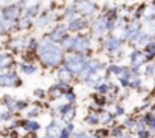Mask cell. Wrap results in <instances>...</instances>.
Wrapping results in <instances>:
<instances>
[{"instance_id":"f1b7e54d","label":"cell","mask_w":155,"mask_h":138,"mask_svg":"<svg viewBox=\"0 0 155 138\" xmlns=\"http://www.w3.org/2000/svg\"><path fill=\"white\" fill-rule=\"evenodd\" d=\"M40 112H41V108H38V106H34L32 109H29V112H28V117H29V118H34V117H37Z\"/></svg>"},{"instance_id":"5bb4252c","label":"cell","mask_w":155,"mask_h":138,"mask_svg":"<svg viewBox=\"0 0 155 138\" xmlns=\"http://www.w3.org/2000/svg\"><path fill=\"white\" fill-rule=\"evenodd\" d=\"M18 32L17 27V21H11V20H5L0 17V37H6L9 34Z\"/></svg>"},{"instance_id":"8fae6325","label":"cell","mask_w":155,"mask_h":138,"mask_svg":"<svg viewBox=\"0 0 155 138\" xmlns=\"http://www.w3.org/2000/svg\"><path fill=\"white\" fill-rule=\"evenodd\" d=\"M67 35H70V32H68V29H67V24H65V23H59V24L53 26L46 37H47L49 40H52L53 43H58V44H59Z\"/></svg>"},{"instance_id":"cb8c5ba5","label":"cell","mask_w":155,"mask_h":138,"mask_svg":"<svg viewBox=\"0 0 155 138\" xmlns=\"http://www.w3.org/2000/svg\"><path fill=\"white\" fill-rule=\"evenodd\" d=\"M20 123V126H23V129L25 130H28V132H37L38 129H40V124L37 123V121H34V120H29V121H18Z\"/></svg>"},{"instance_id":"83f0119b","label":"cell","mask_w":155,"mask_h":138,"mask_svg":"<svg viewBox=\"0 0 155 138\" xmlns=\"http://www.w3.org/2000/svg\"><path fill=\"white\" fill-rule=\"evenodd\" d=\"M85 123H88V124L94 126V124H97V123H99V117H97L96 114H90V115H87V117H85Z\"/></svg>"},{"instance_id":"8992f818","label":"cell","mask_w":155,"mask_h":138,"mask_svg":"<svg viewBox=\"0 0 155 138\" xmlns=\"http://www.w3.org/2000/svg\"><path fill=\"white\" fill-rule=\"evenodd\" d=\"M91 50V37L84 34H76L73 35V52L74 53H82L87 56V53Z\"/></svg>"},{"instance_id":"e575fe53","label":"cell","mask_w":155,"mask_h":138,"mask_svg":"<svg viewBox=\"0 0 155 138\" xmlns=\"http://www.w3.org/2000/svg\"><path fill=\"white\" fill-rule=\"evenodd\" d=\"M34 94H35L37 97H43V96H44V90H35Z\"/></svg>"},{"instance_id":"d590c367","label":"cell","mask_w":155,"mask_h":138,"mask_svg":"<svg viewBox=\"0 0 155 138\" xmlns=\"http://www.w3.org/2000/svg\"><path fill=\"white\" fill-rule=\"evenodd\" d=\"M123 112H125V109H123V108H120V106H117V108H116V112H114V115H122Z\"/></svg>"},{"instance_id":"d4e9b609","label":"cell","mask_w":155,"mask_h":138,"mask_svg":"<svg viewBox=\"0 0 155 138\" xmlns=\"http://www.w3.org/2000/svg\"><path fill=\"white\" fill-rule=\"evenodd\" d=\"M38 46H40V40H37L35 37H29V40H28V46H26V50H28V52H35V53H37Z\"/></svg>"},{"instance_id":"5b68a950","label":"cell","mask_w":155,"mask_h":138,"mask_svg":"<svg viewBox=\"0 0 155 138\" xmlns=\"http://www.w3.org/2000/svg\"><path fill=\"white\" fill-rule=\"evenodd\" d=\"M123 44H125V40H122L117 35H107L102 40V47L110 55H117V56L123 55Z\"/></svg>"},{"instance_id":"277c9868","label":"cell","mask_w":155,"mask_h":138,"mask_svg":"<svg viewBox=\"0 0 155 138\" xmlns=\"http://www.w3.org/2000/svg\"><path fill=\"white\" fill-rule=\"evenodd\" d=\"M74 5H76L78 14H79L81 17H84V18H88L90 21L99 12V6H97V3L94 2V0H76Z\"/></svg>"},{"instance_id":"e0dca14e","label":"cell","mask_w":155,"mask_h":138,"mask_svg":"<svg viewBox=\"0 0 155 138\" xmlns=\"http://www.w3.org/2000/svg\"><path fill=\"white\" fill-rule=\"evenodd\" d=\"M14 64V56L8 52H0V72L8 70Z\"/></svg>"},{"instance_id":"7402d4cb","label":"cell","mask_w":155,"mask_h":138,"mask_svg":"<svg viewBox=\"0 0 155 138\" xmlns=\"http://www.w3.org/2000/svg\"><path fill=\"white\" fill-rule=\"evenodd\" d=\"M143 52H144V55H146V58H147V62L155 58V40H153V38L143 47Z\"/></svg>"},{"instance_id":"4316f807","label":"cell","mask_w":155,"mask_h":138,"mask_svg":"<svg viewBox=\"0 0 155 138\" xmlns=\"http://www.w3.org/2000/svg\"><path fill=\"white\" fill-rule=\"evenodd\" d=\"M111 84H97L96 85V90H97V93H101V94H105V93H108L110 90H111Z\"/></svg>"},{"instance_id":"ffe728a7","label":"cell","mask_w":155,"mask_h":138,"mask_svg":"<svg viewBox=\"0 0 155 138\" xmlns=\"http://www.w3.org/2000/svg\"><path fill=\"white\" fill-rule=\"evenodd\" d=\"M34 26V20L26 17V15H20L18 21H17V27H18V32H23V30H29L32 29Z\"/></svg>"},{"instance_id":"52a82bcc","label":"cell","mask_w":155,"mask_h":138,"mask_svg":"<svg viewBox=\"0 0 155 138\" xmlns=\"http://www.w3.org/2000/svg\"><path fill=\"white\" fill-rule=\"evenodd\" d=\"M23 14V5L14 2L9 6L5 8H0V17L5 18V20H11V21H18L20 15Z\"/></svg>"},{"instance_id":"836d02e7","label":"cell","mask_w":155,"mask_h":138,"mask_svg":"<svg viewBox=\"0 0 155 138\" xmlns=\"http://www.w3.org/2000/svg\"><path fill=\"white\" fill-rule=\"evenodd\" d=\"M71 138H91V136H90V133H85V132H79V133L73 135Z\"/></svg>"},{"instance_id":"4dcf8cb0","label":"cell","mask_w":155,"mask_h":138,"mask_svg":"<svg viewBox=\"0 0 155 138\" xmlns=\"http://www.w3.org/2000/svg\"><path fill=\"white\" fill-rule=\"evenodd\" d=\"M12 117V111H6V112H3V114H0V120H9Z\"/></svg>"},{"instance_id":"9c48e42d","label":"cell","mask_w":155,"mask_h":138,"mask_svg":"<svg viewBox=\"0 0 155 138\" xmlns=\"http://www.w3.org/2000/svg\"><path fill=\"white\" fill-rule=\"evenodd\" d=\"M90 23H91V21H90L88 18H84V17H81V15H78L76 18L67 21V29H68V32L73 34V35L82 34L85 29L90 27Z\"/></svg>"},{"instance_id":"7a4b0ae2","label":"cell","mask_w":155,"mask_h":138,"mask_svg":"<svg viewBox=\"0 0 155 138\" xmlns=\"http://www.w3.org/2000/svg\"><path fill=\"white\" fill-rule=\"evenodd\" d=\"M114 24H116V20H110L105 14H102V15H96L93 20H91V23H90V37L91 38H104V37H107L108 34H113V30H114Z\"/></svg>"},{"instance_id":"ac0fdd59","label":"cell","mask_w":155,"mask_h":138,"mask_svg":"<svg viewBox=\"0 0 155 138\" xmlns=\"http://www.w3.org/2000/svg\"><path fill=\"white\" fill-rule=\"evenodd\" d=\"M78 15H79V14H78V11H76V5H74V2H68V3L65 5L64 11H62V18L67 20V21H70V20L76 18Z\"/></svg>"},{"instance_id":"3957f363","label":"cell","mask_w":155,"mask_h":138,"mask_svg":"<svg viewBox=\"0 0 155 138\" xmlns=\"http://www.w3.org/2000/svg\"><path fill=\"white\" fill-rule=\"evenodd\" d=\"M87 62H88V58L82 53H68L65 58H64V67L67 70H70V73L74 76V75H79L84 68L87 67Z\"/></svg>"},{"instance_id":"ba28073f","label":"cell","mask_w":155,"mask_h":138,"mask_svg":"<svg viewBox=\"0 0 155 138\" xmlns=\"http://www.w3.org/2000/svg\"><path fill=\"white\" fill-rule=\"evenodd\" d=\"M58 21V15L55 14V11H46L34 20V26L38 27V29H43V27H49V26H53L55 23Z\"/></svg>"},{"instance_id":"d6a6232c","label":"cell","mask_w":155,"mask_h":138,"mask_svg":"<svg viewBox=\"0 0 155 138\" xmlns=\"http://www.w3.org/2000/svg\"><path fill=\"white\" fill-rule=\"evenodd\" d=\"M14 3V0H0V8H5Z\"/></svg>"},{"instance_id":"f546056e","label":"cell","mask_w":155,"mask_h":138,"mask_svg":"<svg viewBox=\"0 0 155 138\" xmlns=\"http://www.w3.org/2000/svg\"><path fill=\"white\" fill-rule=\"evenodd\" d=\"M59 138H71V132H70L67 127H62V129H61V135H59Z\"/></svg>"},{"instance_id":"8d00e7d4","label":"cell","mask_w":155,"mask_h":138,"mask_svg":"<svg viewBox=\"0 0 155 138\" xmlns=\"http://www.w3.org/2000/svg\"><path fill=\"white\" fill-rule=\"evenodd\" d=\"M26 2H29V0H18V3H20V5H25Z\"/></svg>"},{"instance_id":"2e32d148","label":"cell","mask_w":155,"mask_h":138,"mask_svg":"<svg viewBox=\"0 0 155 138\" xmlns=\"http://www.w3.org/2000/svg\"><path fill=\"white\" fill-rule=\"evenodd\" d=\"M150 40H152V35H149V34L144 32V30H140L138 35L135 37V40L132 41V46H135L137 49H143Z\"/></svg>"},{"instance_id":"d6986e66","label":"cell","mask_w":155,"mask_h":138,"mask_svg":"<svg viewBox=\"0 0 155 138\" xmlns=\"http://www.w3.org/2000/svg\"><path fill=\"white\" fill-rule=\"evenodd\" d=\"M61 124L58 121H52L47 127H46V136L47 138H59L61 135Z\"/></svg>"},{"instance_id":"44dd1931","label":"cell","mask_w":155,"mask_h":138,"mask_svg":"<svg viewBox=\"0 0 155 138\" xmlns=\"http://www.w3.org/2000/svg\"><path fill=\"white\" fill-rule=\"evenodd\" d=\"M146 6H147L146 3H140V5L134 6V8H132V11H131V17H132V20H141V18L144 17Z\"/></svg>"},{"instance_id":"7c38bea8","label":"cell","mask_w":155,"mask_h":138,"mask_svg":"<svg viewBox=\"0 0 155 138\" xmlns=\"http://www.w3.org/2000/svg\"><path fill=\"white\" fill-rule=\"evenodd\" d=\"M21 79L15 72H6L0 73V87L2 88H9V87H20Z\"/></svg>"},{"instance_id":"6da1fadb","label":"cell","mask_w":155,"mask_h":138,"mask_svg":"<svg viewBox=\"0 0 155 138\" xmlns=\"http://www.w3.org/2000/svg\"><path fill=\"white\" fill-rule=\"evenodd\" d=\"M37 56H38L40 62L44 67L55 68V67H59L64 62L65 52L62 50V47L58 43H53L52 40H49L47 37H44L43 40H40Z\"/></svg>"},{"instance_id":"9a60e30c","label":"cell","mask_w":155,"mask_h":138,"mask_svg":"<svg viewBox=\"0 0 155 138\" xmlns=\"http://www.w3.org/2000/svg\"><path fill=\"white\" fill-rule=\"evenodd\" d=\"M18 70H20V73L25 75V76H32V75H35V73L38 72V67H37L34 62L25 61V62H20V64H18Z\"/></svg>"},{"instance_id":"30bf717a","label":"cell","mask_w":155,"mask_h":138,"mask_svg":"<svg viewBox=\"0 0 155 138\" xmlns=\"http://www.w3.org/2000/svg\"><path fill=\"white\" fill-rule=\"evenodd\" d=\"M129 62H131V70L137 73V72L140 70V67L147 62V58H146V55H144L143 50H140V49L135 47V49L129 53Z\"/></svg>"},{"instance_id":"603a6c76","label":"cell","mask_w":155,"mask_h":138,"mask_svg":"<svg viewBox=\"0 0 155 138\" xmlns=\"http://www.w3.org/2000/svg\"><path fill=\"white\" fill-rule=\"evenodd\" d=\"M58 79L61 81V82H65V84H68L71 79H73V75L70 73V70H67V68L62 65L59 70H58Z\"/></svg>"},{"instance_id":"4fadbf2b","label":"cell","mask_w":155,"mask_h":138,"mask_svg":"<svg viewBox=\"0 0 155 138\" xmlns=\"http://www.w3.org/2000/svg\"><path fill=\"white\" fill-rule=\"evenodd\" d=\"M28 40L29 37H23V35H18V37H14L8 41V47L12 50V52H23L26 50V46H28Z\"/></svg>"},{"instance_id":"484cf974","label":"cell","mask_w":155,"mask_h":138,"mask_svg":"<svg viewBox=\"0 0 155 138\" xmlns=\"http://www.w3.org/2000/svg\"><path fill=\"white\" fill-rule=\"evenodd\" d=\"M144 76H147V78L155 76V64H152V62L146 64V67H144Z\"/></svg>"},{"instance_id":"1f68e13d","label":"cell","mask_w":155,"mask_h":138,"mask_svg":"<svg viewBox=\"0 0 155 138\" xmlns=\"http://www.w3.org/2000/svg\"><path fill=\"white\" fill-rule=\"evenodd\" d=\"M149 132L146 130V129H141V130H138V138H149Z\"/></svg>"},{"instance_id":"74e56055","label":"cell","mask_w":155,"mask_h":138,"mask_svg":"<svg viewBox=\"0 0 155 138\" xmlns=\"http://www.w3.org/2000/svg\"><path fill=\"white\" fill-rule=\"evenodd\" d=\"M68 2H76V0H68Z\"/></svg>"}]
</instances>
